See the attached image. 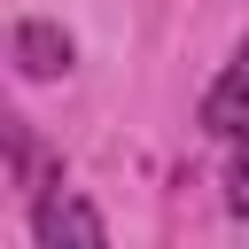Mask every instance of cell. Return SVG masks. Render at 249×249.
Returning <instances> with one entry per match:
<instances>
[{
	"label": "cell",
	"mask_w": 249,
	"mask_h": 249,
	"mask_svg": "<svg viewBox=\"0 0 249 249\" xmlns=\"http://www.w3.org/2000/svg\"><path fill=\"white\" fill-rule=\"evenodd\" d=\"M31 241L39 249H109V226H101V210L78 195V187H39L31 195Z\"/></svg>",
	"instance_id": "6da1fadb"
},
{
	"label": "cell",
	"mask_w": 249,
	"mask_h": 249,
	"mask_svg": "<svg viewBox=\"0 0 249 249\" xmlns=\"http://www.w3.org/2000/svg\"><path fill=\"white\" fill-rule=\"evenodd\" d=\"M8 54H16V78H23V86H54V78H70V62H78L70 31L47 23V16H23V23L8 31Z\"/></svg>",
	"instance_id": "7a4b0ae2"
},
{
	"label": "cell",
	"mask_w": 249,
	"mask_h": 249,
	"mask_svg": "<svg viewBox=\"0 0 249 249\" xmlns=\"http://www.w3.org/2000/svg\"><path fill=\"white\" fill-rule=\"evenodd\" d=\"M202 132H218V140L249 132V39L233 47V62L218 70V86L202 93Z\"/></svg>",
	"instance_id": "3957f363"
},
{
	"label": "cell",
	"mask_w": 249,
	"mask_h": 249,
	"mask_svg": "<svg viewBox=\"0 0 249 249\" xmlns=\"http://www.w3.org/2000/svg\"><path fill=\"white\" fill-rule=\"evenodd\" d=\"M226 210L249 218V132H233V156H226Z\"/></svg>",
	"instance_id": "277c9868"
}]
</instances>
